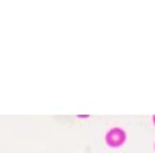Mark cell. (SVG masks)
Instances as JSON below:
<instances>
[{"label": "cell", "instance_id": "cell-1", "mask_svg": "<svg viewBox=\"0 0 155 153\" xmlns=\"http://www.w3.org/2000/svg\"><path fill=\"white\" fill-rule=\"evenodd\" d=\"M107 142H109V145H112V147L122 145L125 142V132L122 131V129H118V128H114L112 131L107 134Z\"/></svg>", "mask_w": 155, "mask_h": 153}, {"label": "cell", "instance_id": "cell-2", "mask_svg": "<svg viewBox=\"0 0 155 153\" xmlns=\"http://www.w3.org/2000/svg\"><path fill=\"white\" fill-rule=\"evenodd\" d=\"M153 121H155V118H153Z\"/></svg>", "mask_w": 155, "mask_h": 153}]
</instances>
